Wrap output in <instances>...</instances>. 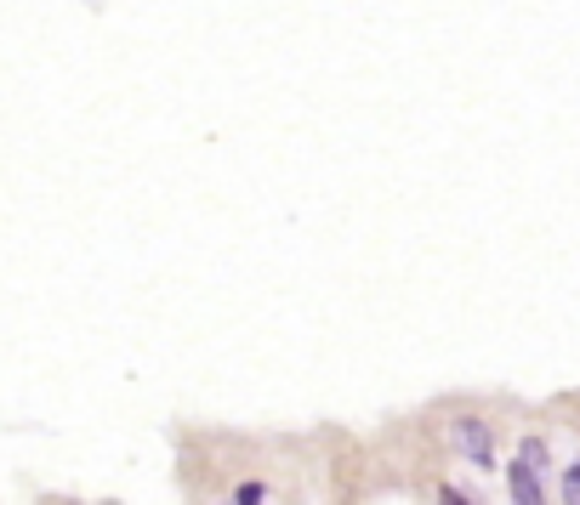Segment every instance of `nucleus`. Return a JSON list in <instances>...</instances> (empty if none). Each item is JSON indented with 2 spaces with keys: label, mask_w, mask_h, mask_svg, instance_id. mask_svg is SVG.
<instances>
[{
  "label": "nucleus",
  "mask_w": 580,
  "mask_h": 505,
  "mask_svg": "<svg viewBox=\"0 0 580 505\" xmlns=\"http://www.w3.org/2000/svg\"><path fill=\"white\" fill-rule=\"evenodd\" d=\"M541 472H547V443L541 437H523L518 443V466H512V505H547Z\"/></svg>",
  "instance_id": "nucleus-1"
},
{
  "label": "nucleus",
  "mask_w": 580,
  "mask_h": 505,
  "mask_svg": "<svg viewBox=\"0 0 580 505\" xmlns=\"http://www.w3.org/2000/svg\"><path fill=\"white\" fill-rule=\"evenodd\" d=\"M450 437H456V448L467 454V461L496 466V443H490V426H483V421H456V426H450Z\"/></svg>",
  "instance_id": "nucleus-2"
},
{
  "label": "nucleus",
  "mask_w": 580,
  "mask_h": 505,
  "mask_svg": "<svg viewBox=\"0 0 580 505\" xmlns=\"http://www.w3.org/2000/svg\"><path fill=\"white\" fill-rule=\"evenodd\" d=\"M563 505H580V461L563 472Z\"/></svg>",
  "instance_id": "nucleus-3"
},
{
  "label": "nucleus",
  "mask_w": 580,
  "mask_h": 505,
  "mask_svg": "<svg viewBox=\"0 0 580 505\" xmlns=\"http://www.w3.org/2000/svg\"><path fill=\"white\" fill-rule=\"evenodd\" d=\"M233 499H239V505H268V488H262V483H246Z\"/></svg>",
  "instance_id": "nucleus-4"
},
{
  "label": "nucleus",
  "mask_w": 580,
  "mask_h": 505,
  "mask_svg": "<svg viewBox=\"0 0 580 505\" xmlns=\"http://www.w3.org/2000/svg\"><path fill=\"white\" fill-rule=\"evenodd\" d=\"M439 499H444V505H472V499H467V494H461V488H444V494H439Z\"/></svg>",
  "instance_id": "nucleus-5"
}]
</instances>
